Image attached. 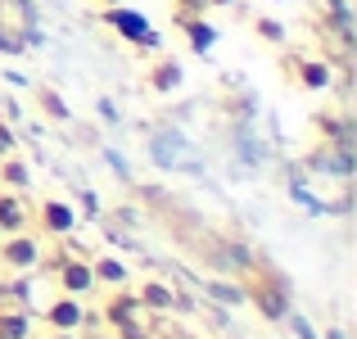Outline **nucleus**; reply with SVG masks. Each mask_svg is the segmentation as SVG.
Wrapping results in <instances>:
<instances>
[{
  "label": "nucleus",
  "instance_id": "obj_21",
  "mask_svg": "<svg viewBox=\"0 0 357 339\" xmlns=\"http://www.w3.org/2000/svg\"><path fill=\"white\" fill-rule=\"evenodd\" d=\"M285 322H289V331H294L298 339H321L312 331V322H307V317H298V312H285Z\"/></svg>",
  "mask_w": 357,
  "mask_h": 339
},
{
  "label": "nucleus",
  "instance_id": "obj_29",
  "mask_svg": "<svg viewBox=\"0 0 357 339\" xmlns=\"http://www.w3.org/2000/svg\"><path fill=\"white\" fill-rule=\"evenodd\" d=\"M100 5H105V9H109V5H122V0H100Z\"/></svg>",
  "mask_w": 357,
  "mask_h": 339
},
{
  "label": "nucleus",
  "instance_id": "obj_22",
  "mask_svg": "<svg viewBox=\"0 0 357 339\" xmlns=\"http://www.w3.org/2000/svg\"><path fill=\"white\" fill-rule=\"evenodd\" d=\"M9 154H18V136H14V127L0 118V158H9Z\"/></svg>",
  "mask_w": 357,
  "mask_h": 339
},
{
  "label": "nucleus",
  "instance_id": "obj_7",
  "mask_svg": "<svg viewBox=\"0 0 357 339\" xmlns=\"http://www.w3.org/2000/svg\"><path fill=\"white\" fill-rule=\"evenodd\" d=\"M27 222H32V209H27V199L18 190H0V231L14 235V231H27Z\"/></svg>",
  "mask_w": 357,
  "mask_h": 339
},
{
  "label": "nucleus",
  "instance_id": "obj_20",
  "mask_svg": "<svg viewBox=\"0 0 357 339\" xmlns=\"http://www.w3.org/2000/svg\"><path fill=\"white\" fill-rule=\"evenodd\" d=\"M253 27H258V36H262V41H271V45H280V41H285V27H280L276 18H258Z\"/></svg>",
  "mask_w": 357,
  "mask_h": 339
},
{
  "label": "nucleus",
  "instance_id": "obj_14",
  "mask_svg": "<svg viewBox=\"0 0 357 339\" xmlns=\"http://www.w3.org/2000/svg\"><path fill=\"white\" fill-rule=\"evenodd\" d=\"M91 271H96V285H109V289H122L131 280V271H127V262H118V258H96L91 262Z\"/></svg>",
  "mask_w": 357,
  "mask_h": 339
},
{
  "label": "nucleus",
  "instance_id": "obj_12",
  "mask_svg": "<svg viewBox=\"0 0 357 339\" xmlns=\"http://www.w3.org/2000/svg\"><path fill=\"white\" fill-rule=\"evenodd\" d=\"M335 68L326 59H298V86L303 91H331Z\"/></svg>",
  "mask_w": 357,
  "mask_h": 339
},
{
  "label": "nucleus",
  "instance_id": "obj_17",
  "mask_svg": "<svg viewBox=\"0 0 357 339\" xmlns=\"http://www.w3.org/2000/svg\"><path fill=\"white\" fill-rule=\"evenodd\" d=\"M208 299H218L222 308H240L244 303V285H231V280H208Z\"/></svg>",
  "mask_w": 357,
  "mask_h": 339
},
{
  "label": "nucleus",
  "instance_id": "obj_15",
  "mask_svg": "<svg viewBox=\"0 0 357 339\" xmlns=\"http://www.w3.org/2000/svg\"><path fill=\"white\" fill-rule=\"evenodd\" d=\"M0 181H5V190H18V195H23L27 186H32V167H27L18 154H9V158H0Z\"/></svg>",
  "mask_w": 357,
  "mask_h": 339
},
{
  "label": "nucleus",
  "instance_id": "obj_24",
  "mask_svg": "<svg viewBox=\"0 0 357 339\" xmlns=\"http://www.w3.org/2000/svg\"><path fill=\"white\" fill-rule=\"evenodd\" d=\"M176 5H181V14H204L208 0H176Z\"/></svg>",
  "mask_w": 357,
  "mask_h": 339
},
{
  "label": "nucleus",
  "instance_id": "obj_9",
  "mask_svg": "<svg viewBox=\"0 0 357 339\" xmlns=\"http://www.w3.org/2000/svg\"><path fill=\"white\" fill-rule=\"evenodd\" d=\"M136 299H140V308L154 312V317H163V312H172V308H176V289L163 285V280H140Z\"/></svg>",
  "mask_w": 357,
  "mask_h": 339
},
{
  "label": "nucleus",
  "instance_id": "obj_19",
  "mask_svg": "<svg viewBox=\"0 0 357 339\" xmlns=\"http://www.w3.org/2000/svg\"><path fill=\"white\" fill-rule=\"evenodd\" d=\"M114 339H154V331L145 326V317H136V322H122V326H114Z\"/></svg>",
  "mask_w": 357,
  "mask_h": 339
},
{
  "label": "nucleus",
  "instance_id": "obj_32",
  "mask_svg": "<svg viewBox=\"0 0 357 339\" xmlns=\"http://www.w3.org/2000/svg\"><path fill=\"white\" fill-rule=\"evenodd\" d=\"M96 339H105V335H96ZM109 339H114V335H109Z\"/></svg>",
  "mask_w": 357,
  "mask_h": 339
},
{
  "label": "nucleus",
  "instance_id": "obj_2",
  "mask_svg": "<svg viewBox=\"0 0 357 339\" xmlns=\"http://www.w3.org/2000/svg\"><path fill=\"white\" fill-rule=\"evenodd\" d=\"M244 303H253L267 322H285V312H289V285L280 276L253 280V285H244Z\"/></svg>",
  "mask_w": 357,
  "mask_h": 339
},
{
  "label": "nucleus",
  "instance_id": "obj_8",
  "mask_svg": "<svg viewBox=\"0 0 357 339\" xmlns=\"http://www.w3.org/2000/svg\"><path fill=\"white\" fill-rule=\"evenodd\" d=\"M136 317H145V308H140V299H136V289H114V299L105 303V326L114 331V326H122V322H136Z\"/></svg>",
  "mask_w": 357,
  "mask_h": 339
},
{
  "label": "nucleus",
  "instance_id": "obj_18",
  "mask_svg": "<svg viewBox=\"0 0 357 339\" xmlns=\"http://www.w3.org/2000/svg\"><path fill=\"white\" fill-rule=\"evenodd\" d=\"M236 154H240L249 167H258V163H262V149H258V140H253L249 131H236Z\"/></svg>",
  "mask_w": 357,
  "mask_h": 339
},
{
  "label": "nucleus",
  "instance_id": "obj_26",
  "mask_svg": "<svg viewBox=\"0 0 357 339\" xmlns=\"http://www.w3.org/2000/svg\"><path fill=\"white\" fill-rule=\"evenodd\" d=\"M100 118H105V122H118V109H114V100H100Z\"/></svg>",
  "mask_w": 357,
  "mask_h": 339
},
{
  "label": "nucleus",
  "instance_id": "obj_31",
  "mask_svg": "<svg viewBox=\"0 0 357 339\" xmlns=\"http://www.w3.org/2000/svg\"><path fill=\"white\" fill-rule=\"evenodd\" d=\"M59 339H77V335H59Z\"/></svg>",
  "mask_w": 357,
  "mask_h": 339
},
{
  "label": "nucleus",
  "instance_id": "obj_25",
  "mask_svg": "<svg viewBox=\"0 0 357 339\" xmlns=\"http://www.w3.org/2000/svg\"><path fill=\"white\" fill-rule=\"evenodd\" d=\"M105 158H109V167H114L118 176H131V172H127V163H122V154H114V149H105Z\"/></svg>",
  "mask_w": 357,
  "mask_h": 339
},
{
  "label": "nucleus",
  "instance_id": "obj_30",
  "mask_svg": "<svg viewBox=\"0 0 357 339\" xmlns=\"http://www.w3.org/2000/svg\"><path fill=\"white\" fill-rule=\"evenodd\" d=\"M154 339H176V335H154Z\"/></svg>",
  "mask_w": 357,
  "mask_h": 339
},
{
  "label": "nucleus",
  "instance_id": "obj_5",
  "mask_svg": "<svg viewBox=\"0 0 357 339\" xmlns=\"http://www.w3.org/2000/svg\"><path fill=\"white\" fill-rule=\"evenodd\" d=\"M41 322L50 326V331H59V335H77L82 326H86V308H82V299L59 294V299H50V303H45Z\"/></svg>",
  "mask_w": 357,
  "mask_h": 339
},
{
  "label": "nucleus",
  "instance_id": "obj_10",
  "mask_svg": "<svg viewBox=\"0 0 357 339\" xmlns=\"http://www.w3.org/2000/svg\"><path fill=\"white\" fill-rule=\"evenodd\" d=\"M185 82V73H181V63L176 59H158L154 68H149V77H145V86L154 91V96H172L176 86Z\"/></svg>",
  "mask_w": 357,
  "mask_h": 339
},
{
  "label": "nucleus",
  "instance_id": "obj_3",
  "mask_svg": "<svg viewBox=\"0 0 357 339\" xmlns=\"http://www.w3.org/2000/svg\"><path fill=\"white\" fill-rule=\"evenodd\" d=\"M54 280H59V294H73V299H86L96 289V271L77 253H59L54 258Z\"/></svg>",
  "mask_w": 357,
  "mask_h": 339
},
{
  "label": "nucleus",
  "instance_id": "obj_1",
  "mask_svg": "<svg viewBox=\"0 0 357 339\" xmlns=\"http://www.w3.org/2000/svg\"><path fill=\"white\" fill-rule=\"evenodd\" d=\"M45 258V244L41 235L32 231H14L0 240V271H14V276H27V271H36Z\"/></svg>",
  "mask_w": 357,
  "mask_h": 339
},
{
  "label": "nucleus",
  "instance_id": "obj_23",
  "mask_svg": "<svg viewBox=\"0 0 357 339\" xmlns=\"http://www.w3.org/2000/svg\"><path fill=\"white\" fill-rule=\"evenodd\" d=\"M0 50H5V54H23L27 45H23V36H14L9 27H0Z\"/></svg>",
  "mask_w": 357,
  "mask_h": 339
},
{
  "label": "nucleus",
  "instance_id": "obj_16",
  "mask_svg": "<svg viewBox=\"0 0 357 339\" xmlns=\"http://www.w3.org/2000/svg\"><path fill=\"white\" fill-rule=\"evenodd\" d=\"M32 96H36V105H41V113H45V118H54V122H68V100H63L54 86H36Z\"/></svg>",
  "mask_w": 357,
  "mask_h": 339
},
{
  "label": "nucleus",
  "instance_id": "obj_33",
  "mask_svg": "<svg viewBox=\"0 0 357 339\" xmlns=\"http://www.w3.org/2000/svg\"><path fill=\"white\" fill-rule=\"evenodd\" d=\"M0 240H5V231H0Z\"/></svg>",
  "mask_w": 357,
  "mask_h": 339
},
{
  "label": "nucleus",
  "instance_id": "obj_6",
  "mask_svg": "<svg viewBox=\"0 0 357 339\" xmlns=\"http://www.w3.org/2000/svg\"><path fill=\"white\" fill-rule=\"evenodd\" d=\"M36 226H41V235H73V226H77V209H73L68 199H45L41 209H36Z\"/></svg>",
  "mask_w": 357,
  "mask_h": 339
},
{
  "label": "nucleus",
  "instance_id": "obj_13",
  "mask_svg": "<svg viewBox=\"0 0 357 339\" xmlns=\"http://www.w3.org/2000/svg\"><path fill=\"white\" fill-rule=\"evenodd\" d=\"M0 339H32V312L27 308H0Z\"/></svg>",
  "mask_w": 357,
  "mask_h": 339
},
{
  "label": "nucleus",
  "instance_id": "obj_11",
  "mask_svg": "<svg viewBox=\"0 0 357 339\" xmlns=\"http://www.w3.org/2000/svg\"><path fill=\"white\" fill-rule=\"evenodd\" d=\"M176 23L185 27V36H190V45L199 54H208L213 45H218V27H213L208 18H199V14H176Z\"/></svg>",
  "mask_w": 357,
  "mask_h": 339
},
{
  "label": "nucleus",
  "instance_id": "obj_27",
  "mask_svg": "<svg viewBox=\"0 0 357 339\" xmlns=\"http://www.w3.org/2000/svg\"><path fill=\"white\" fill-rule=\"evenodd\" d=\"M208 5H236V0H208Z\"/></svg>",
  "mask_w": 357,
  "mask_h": 339
},
{
  "label": "nucleus",
  "instance_id": "obj_28",
  "mask_svg": "<svg viewBox=\"0 0 357 339\" xmlns=\"http://www.w3.org/2000/svg\"><path fill=\"white\" fill-rule=\"evenodd\" d=\"M326 339H344V331H331V335H326Z\"/></svg>",
  "mask_w": 357,
  "mask_h": 339
},
{
  "label": "nucleus",
  "instance_id": "obj_4",
  "mask_svg": "<svg viewBox=\"0 0 357 339\" xmlns=\"http://www.w3.org/2000/svg\"><path fill=\"white\" fill-rule=\"evenodd\" d=\"M105 23L114 27V32H118V36H122L127 45H149V50L158 45V32L149 27V18H145V14H136V9L109 5V9H105Z\"/></svg>",
  "mask_w": 357,
  "mask_h": 339
}]
</instances>
